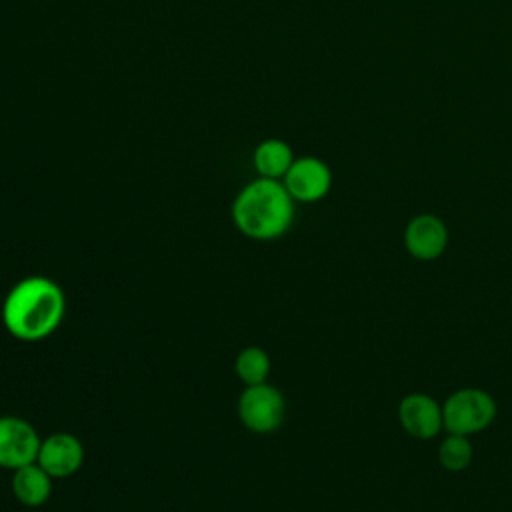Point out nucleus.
I'll return each instance as SVG.
<instances>
[{
	"instance_id": "obj_9",
	"label": "nucleus",
	"mask_w": 512,
	"mask_h": 512,
	"mask_svg": "<svg viewBox=\"0 0 512 512\" xmlns=\"http://www.w3.org/2000/svg\"><path fill=\"white\" fill-rule=\"evenodd\" d=\"M404 246L418 260H434L448 246V228L434 214H418L406 224Z\"/></svg>"
},
{
	"instance_id": "obj_13",
	"label": "nucleus",
	"mask_w": 512,
	"mask_h": 512,
	"mask_svg": "<svg viewBox=\"0 0 512 512\" xmlns=\"http://www.w3.org/2000/svg\"><path fill=\"white\" fill-rule=\"evenodd\" d=\"M474 450L468 436L450 434L438 446V460L440 466L448 472H462L472 462Z\"/></svg>"
},
{
	"instance_id": "obj_7",
	"label": "nucleus",
	"mask_w": 512,
	"mask_h": 512,
	"mask_svg": "<svg viewBox=\"0 0 512 512\" xmlns=\"http://www.w3.org/2000/svg\"><path fill=\"white\" fill-rule=\"evenodd\" d=\"M36 462L54 478H70L84 464V446L70 432H54L42 438Z\"/></svg>"
},
{
	"instance_id": "obj_8",
	"label": "nucleus",
	"mask_w": 512,
	"mask_h": 512,
	"mask_svg": "<svg viewBox=\"0 0 512 512\" xmlns=\"http://www.w3.org/2000/svg\"><path fill=\"white\" fill-rule=\"evenodd\" d=\"M398 420L416 440H430L444 428L442 406L424 392H412L400 400Z\"/></svg>"
},
{
	"instance_id": "obj_4",
	"label": "nucleus",
	"mask_w": 512,
	"mask_h": 512,
	"mask_svg": "<svg viewBox=\"0 0 512 512\" xmlns=\"http://www.w3.org/2000/svg\"><path fill=\"white\" fill-rule=\"evenodd\" d=\"M236 412L246 430L254 434H270L284 422L286 400L282 392L270 382L244 386L238 396Z\"/></svg>"
},
{
	"instance_id": "obj_11",
	"label": "nucleus",
	"mask_w": 512,
	"mask_h": 512,
	"mask_svg": "<svg viewBox=\"0 0 512 512\" xmlns=\"http://www.w3.org/2000/svg\"><path fill=\"white\" fill-rule=\"evenodd\" d=\"M296 160L292 146L282 138H266L252 152V164L258 176L282 180Z\"/></svg>"
},
{
	"instance_id": "obj_10",
	"label": "nucleus",
	"mask_w": 512,
	"mask_h": 512,
	"mask_svg": "<svg viewBox=\"0 0 512 512\" xmlns=\"http://www.w3.org/2000/svg\"><path fill=\"white\" fill-rule=\"evenodd\" d=\"M52 484L54 478L38 462H30L12 472V494L22 506L28 508L46 504L52 494Z\"/></svg>"
},
{
	"instance_id": "obj_12",
	"label": "nucleus",
	"mask_w": 512,
	"mask_h": 512,
	"mask_svg": "<svg viewBox=\"0 0 512 512\" xmlns=\"http://www.w3.org/2000/svg\"><path fill=\"white\" fill-rule=\"evenodd\" d=\"M272 370V362L270 356L264 348L260 346H244L234 360V372L238 376V380L244 386H254V384H262L268 382Z\"/></svg>"
},
{
	"instance_id": "obj_1",
	"label": "nucleus",
	"mask_w": 512,
	"mask_h": 512,
	"mask_svg": "<svg viewBox=\"0 0 512 512\" xmlns=\"http://www.w3.org/2000/svg\"><path fill=\"white\" fill-rule=\"evenodd\" d=\"M66 314V296L48 276H24L4 296L0 318L6 332L22 342L52 336Z\"/></svg>"
},
{
	"instance_id": "obj_2",
	"label": "nucleus",
	"mask_w": 512,
	"mask_h": 512,
	"mask_svg": "<svg viewBox=\"0 0 512 512\" xmlns=\"http://www.w3.org/2000/svg\"><path fill=\"white\" fill-rule=\"evenodd\" d=\"M232 222L250 240H276L284 236L296 216V200L282 180L262 178L248 182L232 200Z\"/></svg>"
},
{
	"instance_id": "obj_6",
	"label": "nucleus",
	"mask_w": 512,
	"mask_h": 512,
	"mask_svg": "<svg viewBox=\"0 0 512 512\" xmlns=\"http://www.w3.org/2000/svg\"><path fill=\"white\" fill-rule=\"evenodd\" d=\"M282 184L296 202L312 204L322 200L332 188V170L318 156H300L292 162Z\"/></svg>"
},
{
	"instance_id": "obj_5",
	"label": "nucleus",
	"mask_w": 512,
	"mask_h": 512,
	"mask_svg": "<svg viewBox=\"0 0 512 512\" xmlns=\"http://www.w3.org/2000/svg\"><path fill=\"white\" fill-rule=\"evenodd\" d=\"M40 442V434L26 418L0 416V468L14 472L36 462Z\"/></svg>"
},
{
	"instance_id": "obj_3",
	"label": "nucleus",
	"mask_w": 512,
	"mask_h": 512,
	"mask_svg": "<svg viewBox=\"0 0 512 512\" xmlns=\"http://www.w3.org/2000/svg\"><path fill=\"white\" fill-rule=\"evenodd\" d=\"M496 400L482 388H460L442 404L444 428L450 434L470 436L486 430L496 418Z\"/></svg>"
}]
</instances>
